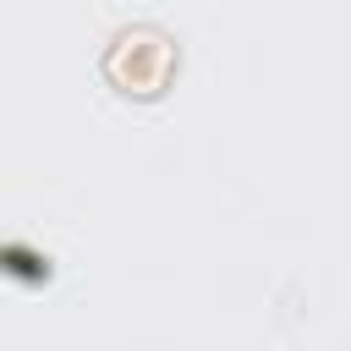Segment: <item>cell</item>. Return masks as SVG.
<instances>
[{"instance_id": "1", "label": "cell", "mask_w": 351, "mask_h": 351, "mask_svg": "<svg viewBox=\"0 0 351 351\" xmlns=\"http://www.w3.org/2000/svg\"><path fill=\"white\" fill-rule=\"evenodd\" d=\"M104 71H110V82H115L121 93L154 99V93L170 82V71H176V44H170L159 27H126V33L110 44Z\"/></svg>"}]
</instances>
